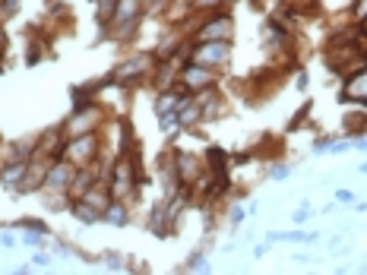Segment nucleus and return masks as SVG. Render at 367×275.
Wrapping results in <instances>:
<instances>
[{"instance_id":"1","label":"nucleus","mask_w":367,"mask_h":275,"mask_svg":"<svg viewBox=\"0 0 367 275\" xmlns=\"http://www.w3.org/2000/svg\"><path fill=\"white\" fill-rule=\"evenodd\" d=\"M95 152H99V139H95L92 133L64 139V155L70 158V165H92L95 162Z\"/></svg>"},{"instance_id":"2","label":"nucleus","mask_w":367,"mask_h":275,"mask_svg":"<svg viewBox=\"0 0 367 275\" xmlns=\"http://www.w3.org/2000/svg\"><path fill=\"white\" fill-rule=\"evenodd\" d=\"M133 190V165L121 158V162L114 165V171H111V180H108V193L111 200H127Z\"/></svg>"},{"instance_id":"3","label":"nucleus","mask_w":367,"mask_h":275,"mask_svg":"<svg viewBox=\"0 0 367 275\" xmlns=\"http://www.w3.org/2000/svg\"><path fill=\"white\" fill-rule=\"evenodd\" d=\"M212 82V70L203 64H197V60H190V64H184V70H181V86L187 92H200L203 86H209Z\"/></svg>"},{"instance_id":"4","label":"nucleus","mask_w":367,"mask_h":275,"mask_svg":"<svg viewBox=\"0 0 367 275\" xmlns=\"http://www.w3.org/2000/svg\"><path fill=\"white\" fill-rule=\"evenodd\" d=\"M73 165L70 162H57V165H48V171H44V180H41V187L44 190H54V187H61V190H70V180H73Z\"/></svg>"},{"instance_id":"5","label":"nucleus","mask_w":367,"mask_h":275,"mask_svg":"<svg viewBox=\"0 0 367 275\" xmlns=\"http://www.w3.org/2000/svg\"><path fill=\"white\" fill-rule=\"evenodd\" d=\"M228 35H231V16L228 13H215V16L203 26L200 41H228Z\"/></svg>"},{"instance_id":"6","label":"nucleus","mask_w":367,"mask_h":275,"mask_svg":"<svg viewBox=\"0 0 367 275\" xmlns=\"http://www.w3.org/2000/svg\"><path fill=\"white\" fill-rule=\"evenodd\" d=\"M193 60L197 64H225L228 60V41H200V48H197V54H193Z\"/></svg>"},{"instance_id":"7","label":"nucleus","mask_w":367,"mask_h":275,"mask_svg":"<svg viewBox=\"0 0 367 275\" xmlns=\"http://www.w3.org/2000/svg\"><path fill=\"white\" fill-rule=\"evenodd\" d=\"M348 98H355V102H364L367 104V67L358 76H351L345 82V92H342V102H348Z\"/></svg>"},{"instance_id":"8","label":"nucleus","mask_w":367,"mask_h":275,"mask_svg":"<svg viewBox=\"0 0 367 275\" xmlns=\"http://www.w3.org/2000/svg\"><path fill=\"white\" fill-rule=\"evenodd\" d=\"M26 171H29V162L26 158H16V162H10L3 171H0V183H3V187H19L22 177H26Z\"/></svg>"},{"instance_id":"9","label":"nucleus","mask_w":367,"mask_h":275,"mask_svg":"<svg viewBox=\"0 0 367 275\" xmlns=\"http://www.w3.org/2000/svg\"><path fill=\"white\" fill-rule=\"evenodd\" d=\"M136 13H139V0H117V6H114V22H121L124 29H130L133 26V19H136Z\"/></svg>"},{"instance_id":"10","label":"nucleus","mask_w":367,"mask_h":275,"mask_svg":"<svg viewBox=\"0 0 367 275\" xmlns=\"http://www.w3.org/2000/svg\"><path fill=\"white\" fill-rule=\"evenodd\" d=\"M101 221H108V225H117V228H124L127 221V206H124V200H111L108 203V209L101 212Z\"/></svg>"},{"instance_id":"11","label":"nucleus","mask_w":367,"mask_h":275,"mask_svg":"<svg viewBox=\"0 0 367 275\" xmlns=\"http://www.w3.org/2000/svg\"><path fill=\"white\" fill-rule=\"evenodd\" d=\"M70 212H73V218L82 221V225H95V221H101V212L99 209H92L86 200H76L70 206Z\"/></svg>"},{"instance_id":"12","label":"nucleus","mask_w":367,"mask_h":275,"mask_svg":"<svg viewBox=\"0 0 367 275\" xmlns=\"http://www.w3.org/2000/svg\"><path fill=\"white\" fill-rule=\"evenodd\" d=\"M146 67H149V57H133V60H127V67H121V76H136Z\"/></svg>"},{"instance_id":"13","label":"nucleus","mask_w":367,"mask_h":275,"mask_svg":"<svg viewBox=\"0 0 367 275\" xmlns=\"http://www.w3.org/2000/svg\"><path fill=\"white\" fill-rule=\"evenodd\" d=\"M41 241H44V231L26 228V234H22V243H26V247H41Z\"/></svg>"},{"instance_id":"14","label":"nucleus","mask_w":367,"mask_h":275,"mask_svg":"<svg viewBox=\"0 0 367 275\" xmlns=\"http://www.w3.org/2000/svg\"><path fill=\"white\" fill-rule=\"evenodd\" d=\"M310 215H313V209H310V206H307V203H304V206H301V209H298V212H295V215H291V221H295V225H298V228H301V225H304V221H307V218H310Z\"/></svg>"},{"instance_id":"15","label":"nucleus","mask_w":367,"mask_h":275,"mask_svg":"<svg viewBox=\"0 0 367 275\" xmlns=\"http://www.w3.org/2000/svg\"><path fill=\"white\" fill-rule=\"evenodd\" d=\"M244 218H247V209H244V206H231V225L241 228V225H244Z\"/></svg>"},{"instance_id":"16","label":"nucleus","mask_w":367,"mask_h":275,"mask_svg":"<svg viewBox=\"0 0 367 275\" xmlns=\"http://www.w3.org/2000/svg\"><path fill=\"white\" fill-rule=\"evenodd\" d=\"M209 266H206V259L203 256H193L190 263H187V272H206Z\"/></svg>"},{"instance_id":"17","label":"nucleus","mask_w":367,"mask_h":275,"mask_svg":"<svg viewBox=\"0 0 367 275\" xmlns=\"http://www.w3.org/2000/svg\"><path fill=\"white\" fill-rule=\"evenodd\" d=\"M269 177H272V180H285V177H291V168L288 165H279V168H272Z\"/></svg>"},{"instance_id":"18","label":"nucleus","mask_w":367,"mask_h":275,"mask_svg":"<svg viewBox=\"0 0 367 275\" xmlns=\"http://www.w3.org/2000/svg\"><path fill=\"white\" fill-rule=\"evenodd\" d=\"M0 243H3V247H6V250H13V247H16V243H19V241H16V234H10V231H3V234H0Z\"/></svg>"},{"instance_id":"19","label":"nucleus","mask_w":367,"mask_h":275,"mask_svg":"<svg viewBox=\"0 0 367 275\" xmlns=\"http://www.w3.org/2000/svg\"><path fill=\"white\" fill-rule=\"evenodd\" d=\"M335 203H355V193L351 190H335Z\"/></svg>"},{"instance_id":"20","label":"nucleus","mask_w":367,"mask_h":275,"mask_svg":"<svg viewBox=\"0 0 367 275\" xmlns=\"http://www.w3.org/2000/svg\"><path fill=\"white\" fill-rule=\"evenodd\" d=\"M16 6H19V0H3V13H6V16L16 13Z\"/></svg>"},{"instance_id":"21","label":"nucleus","mask_w":367,"mask_h":275,"mask_svg":"<svg viewBox=\"0 0 367 275\" xmlns=\"http://www.w3.org/2000/svg\"><path fill=\"white\" fill-rule=\"evenodd\" d=\"M266 250H269V243H257V247H253V256H266Z\"/></svg>"},{"instance_id":"22","label":"nucleus","mask_w":367,"mask_h":275,"mask_svg":"<svg viewBox=\"0 0 367 275\" xmlns=\"http://www.w3.org/2000/svg\"><path fill=\"white\" fill-rule=\"evenodd\" d=\"M351 149H358V152H367V139H355V142H351Z\"/></svg>"},{"instance_id":"23","label":"nucleus","mask_w":367,"mask_h":275,"mask_svg":"<svg viewBox=\"0 0 367 275\" xmlns=\"http://www.w3.org/2000/svg\"><path fill=\"white\" fill-rule=\"evenodd\" d=\"M209 3H219V0H197V6H209Z\"/></svg>"},{"instance_id":"24","label":"nucleus","mask_w":367,"mask_h":275,"mask_svg":"<svg viewBox=\"0 0 367 275\" xmlns=\"http://www.w3.org/2000/svg\"><path fill=\"white\" fill-rule=\"evenodd\" d=\"M358 171H361V174H367V162H364V165H361V168H358Z\"/></svg>"},{"instance_id":"25","label":"nucleus","mask_w":367,"mask_h":275,"mask_svg":"<svg viewBox=\"0 0 367 275\" xmlns=\"http://www.w3.org/2000/svg\"><path fill=\"white\" fill-rule=\"evenodd\" d=\"M364 29H367V16H364Z\"/></svg>"}]
</instances>
